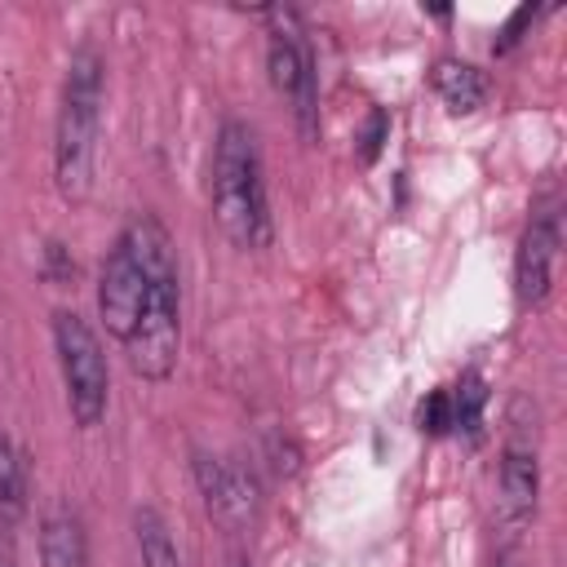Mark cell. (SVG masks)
Returning a JSON list of instances; mask_svg holds the SVG:
<instances>
[{"label": "cell", "instance_id": "obj_13", "mask_svg": "<svg viewBox=\"0 0 567 567\" xmlns=\"http://www.w3.org/2000/svg\"><path fill=\"white\" fill-rule=\"evenodd\" d=\"M27 509V461L13 439L0 434V518H18Z\"/></svg>", "mask_w": 567, "mask_h": 567}, {"label": "cell", "instance_id": "obj_17", "mask_svg": "<svg viewBox=\"0 0 567 567\" xmlns=\"http://www.w3.org/2000/svg\"><path fill=\"white\" fill-rule=\"evenodd\" d=\"M532 18H536V9H532V4L514 9V13H509V22L501 27V35H496V44H492V49H496V53H509V49H514V44L523 40V27H527Z\"/></svg>", "mask_w": 567, "mask_h": 567}, {"label": "cell", "instance_id": "obj_4", "mask_svg": "<svg viewBox=\"0 0 567 567\" xmlns=\"http://www.w3.org/2000/svg\"><path fill=\"white\" fill-rule=\"evenodd\" d=\"M536 492H540L536 408H527V399H514V408H509V434H505V447H501V496H496V518H501L505 536H518L532 523Z\"/></svg>", "mask_w": 567, "mask_h": 567}, {"label": "cell", "instance_id": "obj_8", "mask_svg": "<svg viewBox=\"0 0 567 567\" xmlns=\"http://www.w3.org/2000/svg\"><path fill=\"white\" fill-rule=\"evenodd\" d=\"M554 257H558V213L540 208L527 221V230L518 239V252H514V297H518L523 310H536L549 297Z\"/></svg>", "mask_w": 567, "mask_h": 567}, {"label": "cell", "instance_id": "obj_6", "mask_svg": "<svg viewBox=\"0 0 567 567\" xmlns=\"http://www.w3.org/2000/svg\"><path fill=\"white\" fill-rule=\"evenodd\" d=\"M275 27H270V44H266V71H270V84L292 97V111H297V124L306 137L319 133V80H315V58L306 53L301 35H297V18L284 13V9H270Z\"/></svg>", "mask_w": 567, "mask_h": 567}, {"label": "cell", "instance_id": "obj_16", "mask_svg": "<svg viewBox=\"0 0 567 567\" xmlns=\"http://www.w3.org/2000/svg\"><path fill=\"white\" fill-rule=\"evenodd\" d=\"M385 137H390V115L377 106V111H368V124H363V133H359V159L372 164V159L381 155Z\"/></svg>", "mask_w": 567, "mask_h": 567}, {"label": "cell", "instance_id": "obj_12", "mask_svg": "<svg viewBox=\"0 0 567 567\" xmlns=\"http://www.w3.org/2000/svg\"><path fill=\"white\" fill-rule=\"evenodd\" d=\"M133 532H137V549H142V567H182V554L168 536V523L155 509H137L133 514Z\"/></svg>", "mask_w": 567, "mask_h": 567}, {"label": "cell", "instance_id": "obj_14", "mask_svg": "<svg viewBox=\"0 0 567 567\" xmlns=\"http://www.w3.org/2000/svg\"><path fill=\"white\" fill-rule=\"evenodd\" d=\"M452 390V421H456V430L461 434H474L478 430V421H483V408H487V385H483V377L478 372H465L456 385H447Z\"/></svg>", "mask_w": 567, "mask_h": 567}, {"label": "cell", "instance_id": "obj_19", "mask_svg": "<svg viewBox=\"0 0 567 567\" xmlns=\"http://www.w3.org/2000/svg\"><path fill=\"white\" fill-rule=\"evenodd\" d=\"M226 567H248V558H239V554H235V558H230Z\"/></svg>", "mask_w": 567, "mask_h": 567}, {"label": "cell", "instance_id": "obj_10", "mask_svg": "<svg viewBox=\"0 0 567 567\" xmlns=\"http://www.w3.org/2000/svg\"><path fill=\"white\" fill-rule=\"evenodd\" d=\"M430 84L447 102L452 115H470L487 102V75L470 62H456V58H439L434 71H430Z\"/></svg>", "mask_w": 567, "mask_h": 567}, {"label": "cell", "instance_id": "obj_3", "mask_svg": "<svg viewBox=\"0 0 567 567\" xmlns=\"http://www.w3.org/2000/svg\"><path fill=\"white\" fill-rule=\"evenodd\" d=\"M53 346H58V363H62L66 408H71L75 425L93 430L106 412V385H111L102 341L75 310H58L53 315Z\"/></svg>", "mask_w": 567, "mask_h": 567}, {"label": "cell", "instance_id": "obj_5", "mask_svg": "<svg viewBox=\"0 0 567 567\" xmlns=\"http://www.w3.org/2000/svg\"><path fill=\"white\" fill-rule=\"evenodd\" d=\"M128 346V363L146 381H164L177 368V346H182V306H177V270L151 275L146 279V301L137 315Z\"/></svg>", "mask_w": 567, "mask_h": 567}, {"label": "cell", "instance_id": "obj_11", "mask_svg": "<svg viewBox=\"0 0 567 567\" xmlns=\"http://www.w3.org/2000/svg\"><path fill=\"white\" fill-rule=\"evenodd\" d=\"M40 563L44 567H89L84 527L71 509H53L40 527Z\"/></svg>", "mask_w": 567, "mask_h": 567}, {"label": "cell", "instance_id": "obj_15", "mask_svg": "<svg viewBox=\"0 0 567 567\" xmlns=\"http://www.w3.org/2000/svg\"><path fill=\"white\" fill-rule=\"evenodd\" d=\"M416 425H421L425 434H434V439L456 430V421H452V390H447V385L430 390V394L416 403Z\"/></svg>", "mask_w": 567, "mask_h": 567}, {"label": "cell", "instance_id": "obj_18", "mask_svg": "<svg viewBox=\"0 0 567 567\" xmlns=\"http://www.w3.org/2000/svg\"><path fill=\"white\" fill-rule=\"evenodd\" d=\"M0 567H13V540H9V532H0Z\"/></svg>", "mask_w": 567, "mask_h": 567}, {"label": "cell", "instance_id": "obj_9", "mask_svg": "<svg viewBox=\"0 0 567 567\" xmlns=\"http://www.w3.org/2000/svg\"><path fill=\"white\" fill-rule=\"evenodd\" d=\"M195 483H199L204 505H208V514H213L217 527L239 532L252 518L257 487H252V478L239 465H230L221 456H208V452H195Z\"/></svg>", "mask_w": 567, "mask_h": 567}, {"label": "cell", "instance_id": "obj_7", "mask_svg": "<svg viewBox=\"0 0 567 567\" xmlns=\"http://www.w3.org/2000/svg\"><path fill=\"white\" fill-rule=\"evenodd\" d=\"M142 301H146V275L133 261V252L124 248V239H115V248L102 261V279H97V310H102L106 332L128 341L137 328Z\"/></svg>", "mask_w": 567, "mask_h": 567}, {"label": "cell", "instance_id": "obj_1", "mask_svg": "<svg viewBox=\"0 0 567 567\" xmlns=\"http://www.w3.org/2000/svg\"><path fill=\"white\" fill-rule=\"evenodd\" d=\"M213 217L235 248L270 244V208L261 182V155L248 124L226 120L213 146Z\"/></svg>", "mask_w": 567, "mask_h": 567}, {"label": "cell", "instance_id": "obj_2", "mask_svg": "<svg viewBox=\"0 0 567 567\" xmlns=\"http://www.w3.org/2000/svg\"><path fill=\"white\" fill-rule=\"evenodd\" d=\"M97 124H102V58L97 49L80 44L62 80V106H58V128H53V177H58L62 199L71 204L89 199L93 190Z\"/></svg>", "mask_w": 567, "mask_h": 567}]
</instances>
